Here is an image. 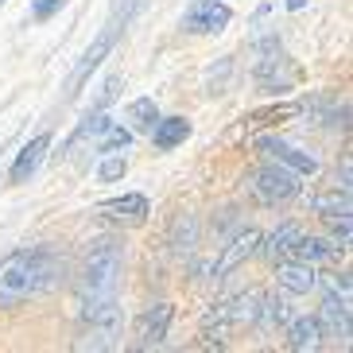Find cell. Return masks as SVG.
<instances>
[{
	"label": "cell",
	"instance_id": "2e32d148",
	"mask_svg": "<svg viewBox=\"0 0 353 353\" xmlns=\"http://www.w3.org/2000/svg\"><path fill=\"white\" fill-rule=\"evenodd\" d=\"M109 47H113V32H105L101 39H97L94 47H90V51H85V59L78 63V70L70 74V85H66V94H74V90H78V85L85 82V74H90V70H94V66L105 59V54H109Z\"/></svg>",
	"mask_w": 353,
	"mask_h": 353
},
{
	"label": "cell",
	"instance_id": "44dd1931",
	"mask_svg": "<svg viewBox=\"0 0 353 353\" xmlns=\"http://www.w3.org/2000/svg\"><path fill=\"white\" fill-rule=\"evenodd\" d=\"M125 171H128V159L121 152H105L101 167H97V179L101 183H117V179H125Z\"/></svg>",
	"mask_w": 353,
	"mask_h": 353
},
{
	"label": "cell",
	"instance_id": "7c38bea8",
	"mask_svg": "<svg viewBox=\"0 0 353 353\" xmlns=\"http://www.w3.org/2000/svg\"><path fill=\"white\" fill-rule=\"evenodd\" d=\"M291 252H295V260H303V264H338V256H342V245L322 241V237H295Z\"/></svg>",
	"mask_w": 353,
	"mask_h": 353
},
{
	"label": "cell",
	"instance_id": "4fadbf2b",
	"mask_svg": "<svg viewBox=\"0 0 353 353\" xmlns=\"http://www.w3.org/2000/svg\"><path fill=\"white\" fill-rule=\"evenodd\" d=\"M319 322H326L330 334H338V338H350V295H342V291H326Z\"/></svg>",
	"mask_w": 353,
	"mask_h": 353
},
{
	"label": "cell",
	"instance_id": "6da1fadb",
	"mask_svg": "<svg viewBox=\"0 0 353 353\" xmlns=\"http://www.w3.org/2000/svg\"><path fill=\"white\" fill-rule=\"evenodd\" d=\"M54 280H63V260L51 249H20L0 260V311L20 307L39 291H51Z\"/></svg>",
	"mask_w": 353,
	"mask_h": 353
},
{
	"label": "cell",
	"instance_id": "cb8c5ba5",
	"mask_svg": "<svg viewBox=\"0 0 353 353\" xmlns=\"http://www.w3.org/2000/svg\"><path fill=\"white\" fill-rule=\"evenodd\" d=\"M326 221H330V233H334L338 241H342V249H345V245H350V237H353L350 214H338V218H326Z\"/></svg>",
	"mask_w": 353,
	"mask_h": 353
},
{
	"label": "cell",
	"instance_id": "e0dca14e",
	"mask_svg": "<svg viewBox=\"0 0 353 353\" xmlns=\"http://www.w3.org/2000/svg\"><path fill=\"white\" fill-rule=\"evenodd\" d=\"M128 121H132V132H152L156 128V121H159V109H156V101L152 97H140V101H132L128 105Z\"/></svg>",
	"mask_w": 353,
	"mask_h": 353
},
{
	"label": "cell",
	"instance_id": "9c48e42d",
	"mask_svg": "<svg viewBox=\"0 0 353 353\" xmlns=\"http://www.w3.org/2000/svg\"><path fill=\"white\" fill-rule=\"evenodd\" d=\"M276 283H280L288 295H311L319 288V276H314V264H303V260H283L276 268Z\"/></svg>",
	"mask_w": 353,
	"mask_h": 353
},
{
	"label": "cell",
	"instance_id": "8992f818",
	"mask_svg": "<svg viewBox=\"0 0 353 353\" xmlns=\"http://www.w3.org/2000/svg\"><path fill=\"white\" fill-rule=\"evenodd\" d=\"M256 245H260V233H256V229H241L237 237H233V241L225 245V249H221L218 264L210 268V280L221 283V280L229 276V272H237L241 264H245V260H249L252 252H256Z\"/></svg>",
	"mask_w": 353,
	"mask_h": 353
},
{
	"label": "cell",
	"instance_id": "7a4b0ae2",
	"mask_svg": "<svg viewBox=\"0 0 353 353\" xmlns=\"http://www.w3.org/2000/svg\"><path fill=\"white\" fill-rule=\"evenodd\" d=\"M121 264H125V249L121 241L101 237L90 245L82 264V276H78V311H90L97 303L117 299V283H121Z\"/></svg>",
	"mask_w": 353,
	"mask_h": 353
},
{
	"label": "cell",
	"instance_id": "4316f807",
	"mask_svg": "<svg viewBox=\"0 0 353 353\" xmlns=\"http://www.w3.org/2000/svg\"><path fill=\"white\" fill-rule=\"evenodd\" d=\"M0 4H4V0H0Z\"/></svg>",
	"mask_w": 353,
	"mask_h": 353
},
{
	"label": "cell",
	"instance_id": "277c9868",
	"mask_svg": "<svg viewBox=\"0 0 353 353\" xmlns=\"http://www.w3.org/2000/svg\"><path fill=\"white\" fill-rule=\"evenodd\" d=\"M252 190L260 194V202H268V206H276V202H291V198H299L303 183L299 175L291 171V167H280V163H264L252 175Z\"/></svg>",
	"mask_w": 353,
	"mask_h": 353
},
{
	"label": "cell",
	"instance_id": "484cf974",
	"mask_svg": "<svg viewBox=\"0 0 353 353\" xmlns=\"http://www.w3.org/2000/svg\"><path fill=\"white\" fill-rule=\"evenodd\" d=\"M303 4H307V0H288V8H291V12H299Z\"/></svg>",
	"mask_w": 353,
	"mask_h": 353
},
{
	"label": "cell",
	"instance_id": "7402d4cb",
	"mask_svg": "<svg viewBox=\"0 0 353 353\" xmlns=\"http://www.w3.org/2000/svg\"><path fill=\"white\" fill-rule=\"evenodd\" d=\"M291 314H288V303L283 299H260V314L256 322H264V326H283Z\"/></svg>",
	"mask_w": 353,
	"mask_h": 353
},
{
	"label": "cell",
	"instance_id": "52a82bcc",
	"mask_svg": "<svg viewBox=\"0 0 353 353\" xmlns=\"http://www.w3.org/2000/svg\"><path fill=\"white\" fill-rule=\"evenodd\" d=\"M171 319H175V307H171V303L148 307V311L140 314V322H136V350H156V345H163Z\"/></svg>",
	"mask_w": 353,
	"mask_h": 353
},
{
	"label": "cell",
	"instance_id": "ac0fdd59",
	"mask_svg": "<svg viewBox=\"0 0 353 353\" xmlns=\"http://www.w3.org/2000/svg\"><path fill=\"white\" fill-rule=\"evenodd\" d=\"M295 237H299V229L291 225V221H283L276 233H272L268 241H264V256L268 260H276V256H288L291 252V245H295Z\"/></svg>",
	"mask_w": 353,
	"mask_h": 353
},
{
	"label": "cell",
	"instance_id": "3957f363",
	"mask_svg": "<svg viewBox=\"0 0 353 353\" xmlns=\"http://www.w3.org/2000/svg\"><path fill=\"white\" fill-rule=\"evenodd\" d=\"M121 330H125V314H121V303H97L90 311H82V330H78V353H105L121 345Z\"/></svg>",
	"mask_w": 353,
	"mask_h": 353
},
{
	"label": "cell",
	"instance_id": "d4e9b609",
	"mask_svg": "<svg viewBox=\"0 0 353 353\" xmlns=\"http://www.w3.org/2000/svg\"><path fill=\"white\" fill-rule=\"evenodd\" d=\"M59 4H63V0H35V16H51Z\"/></svg>",
	"mask_w": 353,
	"mask_h": 353
},
{
	"label": "cell",
	"instance_id": "ffe728a7",
	"mask_svg": "<svg viewBox=\"0 0 353 353\" xmlns=\"http://www.w3.org/2000/svg\"><path fill=\"white\" fill-rule=\"evenodd\" d=\"M101 144H97V152H125L128 144H132V128H121V125H113V121H109V125L101 128Z\"/></svg>",
	"mask_w": 353,
	"mask_h": 353
},
{
	"label": "cell",
	"instance_id": "8fae6325",
	"mask_svg": "<svg viewBox=\"0 0 353 353\" xmlns=\"http://www.w3.org/2000/svg\"><path fill=\"white\" fill-rule=\"evenodd\" d=\"M47 148H51V136L43 132L35 136V140H28V144L20 148V156H16V163H12V183H28V179L39 171L43 156H47Z\"/></svg>",
	"mask_w": 353,
	"mask_h": 353
},
{
	"label": "cell",
	"instance_id": "603a6c76",
	"mask_svg": "<svg viewBox=\"0 0 353 353\" xmlns=\"http://www.w3.org/2000/svg\"><path fill=\"white\" fill-rule=\"evenodd\" d=\"M299 113V105H280V109H264V113H252L249 125H276V121H288V117Z\"/></svg>",
	"mask_w": 353,
	"mask_h": 353
},
{
	"label": "cell",
	"instance_id": "9a60e30c",
	"mask_svg": "<svg viewBox=\"0 0 353 353\" xmlns=\"http://www.w3.org/2000/svg\"><path fill=\"white\" fill-rule=\"evenodd\" d=\"M148 136H152L156 148H163V152H167V148H179L190 136V121H183V117H167V121H163V117H159L156 128H152Z\"/></svg>",
	"mask_w": 353,
	"mask_h": 353
},
{
	"label": "cell",
	"instance_id": "30bf717a",
	"mask_svg": "<svg viewBox=\"0 0 353 353\" xmlns=\"http://www.w3.org/2000/svg\"><path fill=\"white\" fill-rule=\"evenodd\" d=\"M288 350H295V353L322 350V322L314 314H299V319L288 322Z\"/></svg>",
	"mask_w": 353,
	"mask_h": 353
},
{
	"label": "cell",
	"instance_id": "5b68a950",
	"mask_svg": "<svg viewBox=\"0 0 353 353\" xmlns=\"http://www.w3.org/2000/svg\"><path fill=\"white\" fill-rule=\"evenodd\" d=\"M256 148L272 159V163L291 167L295 175H314V171H319V159H314L311 152H303V148H295V144H283V140H276V136H260Z\"/></svg>",
	"mask_w": 353,
	"mask_h": 353
},
{
	"label": "cell",
	"instance_id": "ba28073f",
	"mask_svg": "<svg viewBox=\"0 0 353 353\" xmlns=\"http://www.w3.org/2000/svg\"><path fill=\"white\" fill-rule=\"evenodd\" d=\"M229 16H233V12H229L221 0H198L194 8L187 12L183 28H187V32H194V35H218V32H225Z\"/></svg>",
	"mask_w": 353,
	"mask_h": 353
},
{
	"label": "cell",
	"instance_id": "5bb4252c",
	"mask_svg": "<svg viewBox=\"0 0 353 353\" xmlns=\"http://www.w3.org/2000/svg\"><path fill=\"white\" fill-rule=\"evenodd\" d=\"M101 214L113 218V221H125V225H140V221L148 218V198L144 194H125V198H117V202H105Z\"/></svg>",
	"mask_w": 353,
	"mask_h": 353
},
{
	"label": "cell",
	"instance_id": "d6986e66",
	"mask_svg": "<svg viewBox=\"0 0 353 353\" xmlns=\"http://www.w3.org/2000/svg\"><path fill=\"white\" fill-rule=\"evenodd\" d=\"M314 210H319L322 218H338V214H353V206H350V187L330 190V194L314 198Z\"/></svg>",
	"mask_w": 353,
	"mask_h": 353
}]
</instances>
